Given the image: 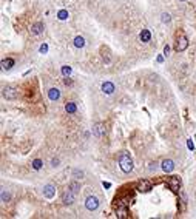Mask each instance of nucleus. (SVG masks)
<instances>
[{"label":"nucleus","mask_w":196,"mask_h":219,"mask_svg":"<svg viewBox=\"0 0 196 219\" xmlns=\"http://www.w3.org/2000/svg\"><path fill=\"white\" fill-rule=\"evenodd\" d=\"M119 167L124 173H130L133 170V161L130 158L128 153H122L121 158H119Z\"/></svg>","instance_id":"nucleus-1"},{"label":"nucleus","mask_w":196,"mask_h":219,"mask_svg":"<svg viewBox=\"0 0 196 219\" xmlns=\"http://www.w3.org/2000/svg\"><path fill=\"white\" fill-rule=\"evenodd\" d=\"M116 216L119 219L128 218V208H127V204L124 202V201H118V205H116Z\"/></svg>","instance_id":"nucleus-2"},{"label":"nucleus","mask_w":196,"mask_h":219,"mask_svg":"<svg viewBox=\"0 0 196 219\" xmlns=\"http://www.w3.org/2000/svg\"><path fill=\"white\" fill-rule=\"evenodd\" d=\"M85 207H87V210H90V212H94V210L99 208V199L96 196H88L87 201H85Z\"/></svg>","instance_id":"nucleus-3"},{"label":"nucleus","mask_w":196,"mask_h":219,"mask_svg":"<svg viewBox=\"0 0 196 219\" xmlns=\"http://www.w3.org/2000/svg\"><path fill=\"white\" fill-rule=\"evenodd\" d=\"M167 185H168V188H170L172 191H179V188H181V178L179 176H172L170 179H168Z\"/></svg>","instance_id":"nucleus-4"},{"label":"nucleus","mask_w":196,"mask_h":219,"mask_svg":"<svg viewBox=\"0 0 196 219\" xmlns=\"http://www.w3.org/2000/svg\"><path fill=\"white\" fill-rule=\"evenodd\" d=\"M187 47H189V40H187V37L185 36H179L178 40H176V47H175L176 51H185Z\"/></svg>","instance_id":"nucleus-5"},{"label":"nucleus","mask_w":196,"mask_h":219,"mask_svg":"<svg viewBox=\"0 0 196 219\" xmlns=\"http://www.w3.org/2000/svg\"><path fill=\"white\" fill-rule=\"evenodd\" d=\"M2 94H3L5 99H10V100H11V99H16L19 93H17V90H16L14 87H5Z\"/></svg>","instance_id":"nucleus-6"},{"label":"nucleus","mask_w":196,"mask_h":219,"mask_svg":"<svg viewBox=\"0 0 196 219\" xmlns=\"http://www.w3.org/2000/svg\"><path fill=\"white\" fill-rule=\"evenodd\" d=\"M136 190L139 191V193H148V191L151 190V184L148 181H139L138 182V185H136Z\"/></svg>","instance_id":"nucleus-7"},{"label":"nucleus","mask_w":196,"mask_h":219,"mask_svg":"<svg viewBox=\"0 0 196 219\" xmlns=\"http://www.w3.org/2000/svg\"><path fill=\"white\" fill-rule=\"evenodd\" d=\"M74 195H76L74 191L68 188V190L65 191V193H64V198H62V199H64V204H65V205L73 204V202H74Z\"/></svg>","instance_id":"nucleus-8"},{"label":"nucleus","mask_w":196,"mask_h":219,"mask_svg":"<svg viewBox=\"0 0 196 219\" xmlns=\"http://www.w3.org/2000/svg\"><path fill=\"white\" fill-rule=\"evenodd\" d=\"M54 195H56V187H54V185L48 184V185L43 187V196H45V198L53 199V198H54Z\"/></svg>","instance_id":"nucleus-9"},{"label":"nucleus","mask_w":196,"mask_h":219,"mask_svg":"<svg viewBox=\"0 0 196 219\" xmlns=\"http://www.w3.org/2000/svg\"><path fill=\"white\" fill-rule=\"evenodd\" d=\"M162 170H164L165 173H172V171L175 170V162H173L172 159H165V161L162 162Z\"/></svg>","instance_id":"nucleus-10"},{"label":"nucleus","mask_w":196,"mask_h":219,"mask_svg":"<svg viewBox=\"0 0 196 219\" xmlns=\"http://www.w3.org/2000/svg\"><path fill=\"white\" fill-rule=\"evenodd\" d=\"M48 97H50V100H59L60 99V90L59 88H51L50 91H48Z\"/></svg>","instance_id":"nucleus-11"},{"label":"nucleus","mask_w":196,"mask_h":219,"mask_svg":"<svg viewBox=\"0 0 196 219\" xmlns=\"http://www.w3.org/2000/svg\"><path fill=\"white\" fill-rule=\"evenodd\" d=\"M102 91L105 94H113L114 93V85L111 84V82H104L102 84Z\"/></svg>","instance_id":"nucleus-12"},{"label":"nucleus","mask_w":196,"mask_h":219,"mask_svg":"<svg viewBox=\"0 0 196 219\" xmlns=\"http://www.w3.org/2000/svg\"><path fill=\"white\" fill-rule=\"evenodd\" d=\"M43 30H45V26H43L42 22H37V23H34L33 25V28H31V33L33 34H42Z\"/></svg>","instance_id":"nucleus-13"},{"label":"nucleus","mask_w":196,"mask_h":219,"mask_svg":"<svg viewBox=\"0 0 196 219\" xmlns=\"http://www.w3.org/2000/svg\"><path fill=\"white\" fill-rule=\"evenodd\" d=\"M104 131H105V128H104V125H102V124H96V125H94L93 133H94V136H96V138H102Z\"/></svg>","instance_id":"nucleus-14"},{"label":"nucleus","mask_w":196,"mask_h":219,"mask_svg":"<svg viewBox=\"0 0 196 219\" xmlns=\"http://www.w3.org/2000/svg\"><path fill=\"white\" fill-rule=\"evenodd\" d=\"M74 47L76 48H84L85 47V39L82 37V36H77V37L74 39Z\"/></svg>","instance_id":"nucleus-15"},{"label":"nucleus","mask_w":196,"mask_h":219,"mask_svg":"<svg viewBox=\"0 0 196 219\" xmlns=\"http://www.w3.org/2000/svg\"><path fill=\"white\" fill-rule=\"evenodd\" d=\"M150 39H151L150 31H148V30H142V31H141V40H142V42H150Z\"/></svg>","instance_id":"nucleus-16"},{"label":"nucleus","mask_w":196,"mask_h":219,"mask_svg":"<svg viewBox=\"0 0 196 219\" xmlns=\"http://www.w3.org/2000/svg\"><path fill=\"white\" fill-rule=\"evenodd\" d=\"M13 65H14V60H13V59H5V60H2V68H3V70H11Z\"/></svg>","instance_id":"nucleus-17"},{"label":"nucleus","mask_w":196,"mask_h":219,"mask_svg":"<svg viewBox=\"0 0 196 219\" xmlns=\"http://www.w3.org/2000/svg\"><path fill=\"white\" fill-rule=\"evenodd\" d=\"M70 190H73L74 193H77L79 190H81V184H79V182H76V181H71L70 182V187H68Z\"/></svg>","instance_id":"nucleus-18"},{"label":"nucleus","mask_w":196,"mask_h":219,"mask_svg":"<svg viewBox=\"0 0 196 219\" xmlns=\"http://www.w3.org/2000/svg\"><path fill=\"white\" fill-rule=\"evenodd\" d=\"M65 110H67V113H76L77 107H76L74 102H68V104L65 105Z\"/></svg>","instance_id":"nucleus-19"},{"label":"nucleus","mask_w":196,"mask_h":219,"mask_svg":"<svg viewBox=\"0 0 196 219\" xmlns=\"http://www.w3.org/2000/svg\"><path fill=\"white\" fill-rule=\"evenodd\" d=\"M57 19H59V20H67V19H68V11H67V10H60V11L57 13Z\"/></svg>","instance_id":"nucleus-20"},{"label":"nucleus","mask_w":196,"mask_h":219,"mask_svg":"<svg viewBox=\"0 0 196 219\" xmlns=\"http://www.w3.org/2000/svg\"><path fill=\"white\" fill-rule=\"evenodd\" d=\"M33 168L34 170H40L42 168V161L40 159H34L33 161Z\"/></svg>","instance_id":"nucleus-21"},{"label":"nucleus","mask_w":196,"mask_h":219,"mask_svg":"<svg viewBox=\"0 0 196 219\" xmlns=\"http://www.w3.org/2000/svg\"><path fill=\"white\" fill-rule=\"evenodd\" d=\"M8 201H10V193L3 188L2 190V202H8Z\"/></svg>","instance_id":"nucleus-22"},{"label":"nucleus","mask_w":196,"mask_h":219,"mask_svg":"<svg viewBox=\"0 0 196 219\" xmlns=\"http://www.w3.org/2000/svg\"><path fill=\"white\" fill-rule=\"evenodd\" d=\"M62 74H64L65 77H67V76H70V74H71V67H68V65L62 67Z\"/></svg>","instance_id":"nucleus-23"},{"label":"nucleus","mask_w":196,"mask_h":219,"mask_svg":"<svg viewBox=\"0 0 196 219\" xmlns=\"http://www.w3.org/2000/svg\"><path fill=\"white\" fill-rule=\"evenodd\" d=\"M39 51H40L42 54H47V53H48V45H47V43H43V45H40V48H39Z\"/></svg>","instance_id":"nucleus-24"},{"label":"nucleus","mask_w":196,"mask_h":219,"mask_svg":"<svg viewBox=\"0 0 196 219\" xmlns=\"http://www.w3.org/2000/svg\"><path fill=\"white\" fill-rule=\"evenodd\" d=\"M170 20H172V19H170V14L164 13V14H162V22H164V23H168Z\"/></svg>","instance_id":"nucleus-25"},{"label":"nucleus","mask_w":196,"mask_h":219,"mask_svg":"<svg viewBox=\"0 0 196 219\" xmlns=\"http://www.w3.org/2000/svg\"><path fill=\"white\" fill-rule=\"evenodd\" d=\"M187 147H189V150H195V144H193V141L192 139H189V141H187Z\"/></svg>","instance_id":"nucleus-26"},{"label":"nucleus","mask_w":196,"mask_h":219,"mask_svg":"<svg viewBox=\"0 0 196 219\" xmlns=\"http://www.w3.org/2000/svg\"><path fill=\"white\" fill-rule=\"evenodd\" d=\"M164 54H165V56L170 54V47H168V45H165V47H164Z\"/></svg>","instance_id":"nucleus-27"},{"label":"nucleus","mask_w":196,"mask_h":219,"mask_svg":"<svg viewBox=\"0 0 196 219\" xmlns=\"http://www.w3.org/2000/svg\"><path fill=\"white\" fill-rule=\"evenodd\" d=\"M74 176H84V173L79 171V170H74Z\"/></svg>","instance_id":"nucleus-28"},{"label":"nucleus","mask_w":196,"mask_h":219,"mask_svg":"<svg viewBox=\"0 0 196 219\" xmlns=\"http://www.w3.org/2000/svg\"><path fill=\"white\" fill-rule=\"evenodd\" d=\"M102 185H104L105 188H110V187H111V184H110V182H105V181L102 182Z\"/></svg>","instance_id":"nucleus-29"},{"label":"nucleus","mask_w":196,"mask_h":219,"mask_svg":"<svg viewBox=\"0 0 196 219\" xmlns=\"http://www.w3.org/2000/svg\"><path fill=\"white\" fill-rule=\"evenodd\" d=\"M158 62H159V63H162V62H164V57H162V56H159V57H158Z\"/></svg>","instance_id":"nucleus-30"},{"label":"nucleus","mask_w":196,"mask_h":219,"mask_svg":"<svg viewBox=\"0 0 196 219\" xmlns=\"http://www.w3.org/2000/svg\"><path fill=\"white\" fill-rule=\"evenodd\" d=\"M150 165H151L150 170H156V164H150Z\"/></svg>","instance_id":"nucleus-31"}]
</instances>
